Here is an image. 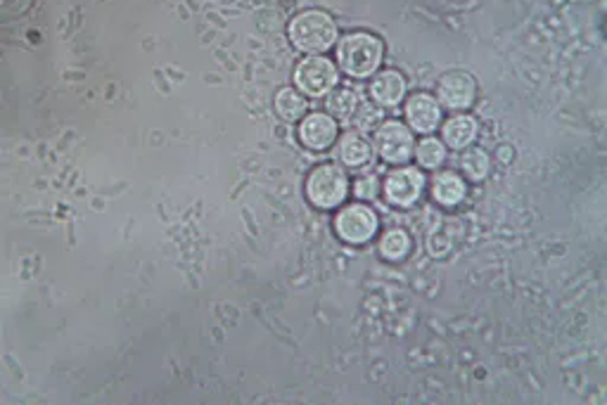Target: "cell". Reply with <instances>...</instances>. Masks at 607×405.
<instances>
[{
    "label": "cell",
    "mask_w": 607,
    "mask_h": 405,
    "mask_svg": "<svg viewBox=\"0 0 607 405\" xmlns=\"http://www.w3.org/2000/svg\"><path fill=\"white\" fill-rule=\"evenodd\" d=\"M337 60L346 76L366 79L375 74L382 62V43L373 34H363V31L349 34L339 41Z\"/></svg>",
    "instance_id": "6da1fadb"
},
{
    "label": "cell",
    "mask_w": 607,
    "mask_h": 405,
    "mask_svg": "<svg viewBox=\"0 0 607 405\" xmlns=\"http://www.w3.org/2000/svg\"><path fill=\"white\" fill-rule=\"evenodd\" d=\"M290 38L304 53H325L337 41V27L330 14L320 10H304L292 20Z\"/></svg>",
    "instance_id": "7a4b0ae2"
},
{
    "label": "cell",
    "mask_w": 607,
    "mask_h": 405,
    "mask_svg": "<svg viewBox=\"0 0 607 405\" xmlns=\"http://www.w3.org/2000/svg\"><path fill=\"white\" fill-rule=\"evenodd\" d=\"M346 190H349V183H346L345 171L332 164L313 169L309 180H306V197H309L311 204L318 206V209L339 206L345 202Z\"/></svg>",
    "instance_id": "3957f363"
},
{
    "label": "cell",
    "mask_w": 607,
    "mask_h": 405,
    "mask_svg": "<svg viewBox=\"0 0 607 405\" xmlns=\"http://www.w3.org/2000/svg\"><path fill=\"white\" fill-rule=\"evenodd\" d=\"M295 81L304 90V95L323 97L335 88V83H337V69L323 55L306 57L297 67Z\"/></svg>",
    "instance_id": "277c9868"
},
{
    "label": "cell",
    "mask_w": 607,
    "mask_h": 405,
    "mask_svg": "<svg viewBox=\"0 0 607 405\" xmlns=\"http://www.w3.org/2000/svg\"><path fill=\"white\" fill-rule=\"evenodd\" d=\"M375 147L392 164H406L413 157V136L401 121H385L375 131Z\"/></svg>",
    "instance_id": "5b68a950"
},
{
    "label": "cell",
    "mask_w": 607,
    "mask_h": 405,
    "mask_svg": "<svg viewBox=\"0 0 607 405\" xmlns=\"http://www.w3.org/2000/svg\"><path fill=\"white\" fill-rule=\"evenodd\" d=\"M335 227H337V235L342 240L361 244V242H368L378 233V216L368 206L352 204L337 213Z\"/></svg>",
    "instance_id": "8992f818"
},
{
    "label": "cell",
    "mask_w": 607,
    "mask_h": 405,
    "mask_svg": "<svg viewBox=\"0 0 607 405\" xmlns=\"http://www.w3.org/2000/svg\"><path fill=\"white\" fill-rule=\"evenodd\" d=\"M475 81L465 71H449L437 83V97L449 110H465L475 103Z\"/></svg>",
    "instance_id": "52a82bcc"
},
{
    "label": "cell",
    "mask_w": 607,
    "mask_h": 405,
    "mask_svg": "<svg viewBox=\"0 0 607 405\" xmlns=\"http://www.w3.org/2000/svg\"><path fill=\"white\" fill-rule=\"evenodd\" d=\"M422 173L418 169H396L387 176L385 197L396 206L413 204L422 193Z\"/></svg>",
    "instance_id": "ba28073f"
},
{
    "label": "cell",
    "mask_w": 607,
    "mask_h": 405,
    "mask_svg": "<svg viewBox=\"0 0 607 405\" xmlns=\"http://www.w3.org/2000/svg\"><path fill=\"white\" fill-rule=\"evenodd\" d=\"M406 117L413 131L432 133L442 121V107L428 93H415L406 104Z\"/></svg>",
    "instance_id": "9c48e42d"
},
{
    "label": "cell",
    "mask_w": 607,
    "mask_h": 405,
    "mask_svg": "<svg viewBox=\"0 0 607 405\" xmlns=\"http://www.w3.org/2000/svg\"><path fill=\"white\" fill-rule=\"evenodd\" d=\"M299 137L311 150H325L337 137V124L330 114H309L299 126Z\"/></svg>",
    "instance_id": "30bf717a"
},
{
    "label": "cell",
    "mask_w": 607,
    "mask_h": 405,
    "mask_svg": "<svg viewBox=\"0 0 607 405\" xmlns=\"http://www.w3.org/2000/svg\"><path fill=\"white\" fill-rule=\"evenodd\" d=\"M406 93V81L399 71H382L370 86V95L379 107H394L403 100Z\"/></svg>",
    "instance_id": "8fae6325"
},
{
    "label": "cell",
    "mask_w": 607,
    "mask_h": 405,
    "mask_svg": "<svg viewBox=\"0 0 607 405\" xmlns=\"http://www.w3.org/2000/svg\"><path fill=\"white\" fill-rule=\"evenodd\" d=\"M432 197L444 206L458 204L465 197V183H462L461 176L451 171L437 173L435 180H432Z\"/></svg>",
    "instance_id": "7c38bea8"
},
{
    "label": "cell",
    "mask_w": 607,
    "mask_h": 405,
    "mask_svg": "<svg viewBox=\"0 0 607 405\" xmlns=\"http://www.w3.org/2000/svg\"><path fill=\"white\" fill-rule=\"evenodd\" d=\"M337 157L345 161L346 166H363L370 161L373 157V150L368 145L366 137L356 136V133H346L342 136L337 145Z\"/></svg>",
    "instance_id": "4fadbf2b"
},
{
    "label": "cell",
    "mask_w": 607,
    "mask_h": 405,
    "mask_svg": "<svg viewBox=\"0 0 607 405\" xmlns=\"http://www.w3.org/2000/svg\"><path fill=\"white\" fill-rule=\"evenodd\" d=\"M477 136V121L468 114H458V117H451L444 126V140L446 145H451L453 150H461V147H468Z\"/></svg>",
    "instance_id": "5bb4252c"
},
{
    "label": "cell",
    "mask_w": 607,
    "mask_h": 405,
    "mask_svg": "<svg viewBox=\"0 0 607 405\" xmlns=\"http://www.w3.org/2000/svg\"><path fill=\"white\" fill-rule=\"evenodd\" d=\"M408 249H411V237L403 230H387L382 235V240H379V252H382L385 259H392V261L403 259L408 254Z\"/></svg>",
    "instance_id": "9a60e30c"
},
{
    "label": "cell",
    "mask_w": 607,
    "mask_h": 405,
    "mask_svg": "<svg viewBox=\"0 0 607 405\" xmlns=\"http://www.w3.org/2000/svg\"><path fill=\"white\" fill-rule=\"evenodd\" d=\"M276 110L280 117L295 121V119L304 117V112H306V100L299 95L297 90L283 88L276 97Z\"/></svg>",
    "instance_id": "2e32d148"
},
{
    "label": "cell",
    "mask_w": 607,
    "mask_h": 405,
    "mask_svg": "<svg viewBox=\"0 0 607 405\" xmlns=\"http://www.w3.org/2000/svg\"><path fill=\"white\" fill-rule=\"evenodd\" d=\"M356 107H359V97L353 95L352 90H346V88L335 90V93L328 97V112H330L332 117L342 119V121L352 119Z\"/></svg>",
    "instance_id": "e0dca14e"
},
{
    "label": "cell",
    "mask_w": 607,
    "mask_h": 405,
    "mask_svg": "<svg viewBox=\"0 0 607 405\" xmlns=\"http://www.w3.org/2000/svg\"><path fill=\"white\" fill-rule=\"evenodd\" d=\"M413 154L418 157L420 166L425 169H437L446 159V150H444V143H439L437 137H425L418 150H413Z\"/></svg>",
    "instance_id": "ac0fdd59"
},
{
    "label": "cell",
    "mask_w": 607,
    "mask_h": 405,
    "mask_svg": "<svg viewBox=\"0 0 607 405\" xmlns=\"http://www.w3.org/2000/svg\"><path fill=\"white\" fill-rule=\"evenodd\" d=\"M462 171L468 173L472 180H482L489 173V157L484 150H470L462 157Z\"/></svg>",
    "instance_id": "d6986e66"
},
{
    "label": "cell",
    "mask_w": 607,
    "mask_h": 405,
    "mask_svg": "<svg viewBox=\"0 0 607 405\" xmlns=\"http://www.w3.org/2000/svg\"><path fill=\"white\" fill-rule=\"evenodd\" d=\"M356 124L361 126V128H370V126H375L379 121V117H382V112L379 110H375L373 104H368V103H359V107H356Z\"/></svg>",
    "instance_id": "ffe728a7"
},
{
    "label": "cell",
    "mask_w": 607,
    "mask_h": 405,
    "mask_svg": "<svg viewBox=\"0 0 607 405\" xmlns=\"http://www.w3.org/2000/svg\"><path fill=\"white\" fill-rule=\"evenodd\" d=\"M353 190H356V197H361V200H373L375 193H378V180H375L373 176L359 178L356 180V186H353Z\"/></svg>",
    "instance_id": "44dd1931"
}]
</instances>
